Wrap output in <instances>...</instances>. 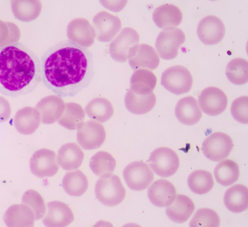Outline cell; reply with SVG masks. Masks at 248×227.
Masks as SVG:
<instances>
[{"label": "cell", "instance_id": "6da1fadb", "mask_svg": "<svg viewBox=\"0 0 248 227\" xmlns=\"http://www.w3.org/2000/svg\"><path fill=\"white\" fill-rule=\"evenodd\" d=\"M41 66L43 84L61 98L75 97L89 87L94 76L92 53L70 41L46 50Z\"/></svg>", "mask_w": 248, "mask_h": 227}, {"label": "cell", "instance_id": "7a4b0ae2", "mask_svg": "<svg viewBox=\"0 0 248 227\" xmlns=\"http://www.w3.org/2000/svg\"><path fill=\"white\" fill-rule=\"evenodd\" d=\"M42 79L41 61L24 44L0 47V92L17 97L32 92Z\"/></svg>", "mask_w": 248, "mask_h": 227}, {"label": "cell", "instance_id": "3957f363", "mask_svg": "<svg viewBox=\"0 0 248 227\" xmlns=\"http://www.w3.org/2000/svg\"><path fill=\"white\" fill-rule=\"evenodd\" d=\"M98 200L108 207L120 204L126 197V190L117 175L108 174L101 177L95 190Z\"/></svg>", "mask_w": 248, "mask_h": 227}, {"label": "cell", "instance_id": "277c9868", "mask_svg": "<svg viewBox=\"0 0 248 227\" xmlns=\"http://www.w3.org/2000/svg\"><path fill=\"white\" fill-rule=\"evenodd\" d=\"M147 162L154 173L162 178L174 175L180 164L177 153L167 147H160L154 150Z\"/></svg>", "mask_w": 248, "mask_h": 227}, {"label": "cell", "instance_id": "5b68a950", "mask_svg": "<svg viewBox=\"0 0 248 227\" xmlns=\"http://www.w3.org/2000/svg\"><path fill=\"white\" fill-rule=\"evenodd\" d=\"M161 84L170 92L180 95L190 91L193 78L187 68L181 65L174 66L163 73Z\"/></svg>", "mask_w": 248, "mask_h": 227}, {"label": "cell", "instance_id": "8992f818", "mask_svg": "<svg viewBox=\"0 0 248 227\" xmlns=\"http://www.w3.org/2000/svg\"><path fill=\"white\" fill-rule=\"evenodd\" d=\"M185 40V34L181 29L169 28L160 33L155 43V47L161 59L172 60L177 57L178 50Z\"/></svg>", "mask_w": 248, "mask_h": 227}, {"label": "cell", "instance_id": "52a82bcc", "mask_svg": "<svg viewBox=\"0 0 248 227\" xmlns=\"http://www.w3.org/2000/svg\"><path fill=\"white\" fill-rule=\"evenodd\" d=\"M233 146V142L229 135L218 132L205 139L202 151L208 159L219 162L228 157Z\"/></svg>", "mask_w": 248, "mask_h": 227}, {"label": "cell", "instance_id": "ba28073f", "mask_svg": "<svg viewBox=\"0 0 248 227\" xmlns=\"http://www.w3.org/2000/svg\"><path fill=\"white\" fill-rule=\"evenodd\" d=\"M123 177L130 189L136 191L146 189L154 179L151 168L142 161L128 164L123 171Z\"/></svg>", "mask_w": 248, "mask_h": 227}, {"label": "cell", "instance_id": "9c48e42d", "mask_svg": "<svg viewBox=\"0 0 248 227\" xmlns=\"http://www.w3.org/2000/svg\"><path fill=\"white\" fill-rule=\"evenodd\" d=\"M77 129V141L83 150H96L105 142L106 132L103 125L98 122H83Z\"/></svg>", "mask_w": 248, "mask_h": 227}, {"label": "cell", "instance_id": "30bf717a", "mask_svg": "<svg viewBox=\"0 0 248 227\" xmlns=\"http://www.w3.org/2000/svg\"><path fill=\"white\" fill-rule=\"evenodd\" d=\"M32 173L40 178L56 175L59 169L55 152L47 149H42L34 152L30 162Z\"/></svg>", "mask_w": 248, "mask_h": 227}, {"label": "cell", "instance_id": "8fae6325", "mask_svg": "<svg viewBox=\"0 0 248 227\" xmlns=\"http://www.w3.org/2000/svg\"><path fill=\"white\" fill-rule=\"evenodd\" d=\"M127 60L134 70L145 68L156 69L160 63L158 55L153 46L146 44H138L130 49Z\"/></svg>", "mask_w": 248, "mask_h": 227}, {"label": "cell", "instance_id": "7c38bea8", "mask_svg": "<svg viewBox=\"0 0 248 227\" xmlns=\"http://www.w3.org/2000/svg\"><path fill=\"white\" fill-rule=\"evenodd\" d=\"M139 41L140 36L135 29L129 27L123 29L110 45L111 57L116 61L126 62L130 49L138 45Z\"/></svg>", "mask_w": 248, "mask_h": 227}, {"label": "cell", "instance_id": "4fadbf2b", "mask_svg": "<svg viewBox=\"0 0 248 227\" xmlns=\"http://www.w3.org/2000/svg\"><path fill=\"white\" fill-rule=\"evenodd\" d=\"M199 104L202 111L212 116L220 115L228 106V97L220 89L208 87L200 94Z\"/></svg>", "mask_w": 248, "mask_h": 227}, {"label": "cell", "instance_id": "5bb4252c", "mask_svg": "<svg viewBox=\"0 0 248 227\" xmlns=\"http://www.w3.org/2000/svg\"><path fill=\"white\" fill-rule=\"evenodd\" d=\"M93 22L97 40L101 42L111 41L122 28L120 18L106 11L96 14L93 19Z\"/></svg>", "mask_w": 248, "mask_h": 227}, {"label": "cell", "instance_id": "9a60e30c", "mask_svg": "<svg viewBox=\"0 0 248 227\" xmlns=\"http://www.w3.org/2000/svg\"><path fill=\"white\" fill-rule=\"evenodd\" d=\"M226 33L224 23L218 17L210 15L202 19L197 29L200 41L207 45L220 43Z\"/></svg>", "mask_w": 248, "mask_h": 227}, {"label": "cell", "instance_id": "2e32d148", "mask_svg": "<svg viewBox=\"0 0 248 227\" xmlns=\"http://www.w3.org/2000/svg\"><path fill=\"white\" fill-rule=\"evenodd\" d=\"M67 35L69 41L84 48H88L94 44L96 33L87 19L77 18L69 23Z\"/></svg>", "mask_w": 248, "mask_h": 227}, {"label": "cell", "instance_id": "e0dca14e", "mask_svg": "<svg viewBox=\"0 0 248 227\" xmlns=\"http://www.w3.org/2000/svg\"><path fill=\"white\" fill-rule=\"evenodd\" d=\"M147 195L152 204L160 208L171 205L177 195L174 185L165 179L155 181L149 188Z\"/></svg>", "mask_w": 248, "mask_h": 227}, {"label": "cell", "instance_id": "ac0fdd59", "mask_svg": "<svg viewBox=\"0 0 248 227\" xmlns=\"http://www.w3.org/2000/svg\"><path fill=\"white\" fill-rule=\"evenodd\" d=\"M47 214L43 222L46 227H64L74 220L73 211L63 202L53 201L48 203Z\"/></svg>", "mask_w": 248, "mask_h": 227}, {"label": "cell", "instance_id": "d6986e66", "mask_svg": "<svg viewBox=\"0 0 248 227\" xmlns=\"http://www.w3.org/2000/svg\"><path fill=\"white\" fill-rule=\"evenodd\" d=\"M65 104L63 99L56 95L43 98L36 106L43 123L52 124L58 121L63 114Z\"/></svg>", "mask_w": 248, "mask_h": 227}, {"label": "cell", "instance_id": "ffe728a7", "mask_svg": "<svg viewBox=\"0 0 248 227\" xmlns=\"http://www.w3.org/2000/svg\"><path fill=\"white\" fill-rule=\"evenodd\" d=\"M175 113L177 120L187 126L197 123L202 116L197 101L192 96L184 97L178 101Z\"/></svg>", "mask_w": 248, "mask_h": 227}, {"label": "cell", "instance_id": "44dd1931", "mask_svg": "<svg viewBox=\"0 0 248 227\" xmlns=\"http://www.w3.org/2000/svg\"><path fill=\"white\" fill-rule=\"evenodd\" d=\"M153 19L160 29H167L177 27L183 20V14L179 8L171 4H166L155 9Z\"/></svg>", "mask_w": 248, "mask_h": 227}, {"label": "cell", "instance_id": "7402d4cb", "mask_svg": "<svg viewBox=\"0 0 248 227\" xmlns=\"http://www.w3.org/2000/svg\"><path fill=\"white\" fill-rule=\"evenodd\" d=\"M195 209V203L187 196L178 195L172 204L167 207L166 214L170 220L182 224L189 220Z\"/></svg>", "mask_w": 248, "mask_h": 227}, {"label": "cell", "instance_id": "603a6c76", "mask_svg": "<svg viewBox=\"0 0 248 227\" xmlns=\"http://www.w3.org/2000/svg\"><path fill=\"white\" fill-rule=\"evenodd\" d=\"M41 116L36 108L25 107L16 114L14 123L16 129L23 135H31L40 127Z\"/></svg>", "mask_w": 248, "mask_h": 227}, {"label": "cell", "instance_id": "cb8c5ba5", "mask_svg": "<svg viewBox=\"0 0 248 227\" xmlns=\"http://www.w3.org/2000/svg\"><path fill=\"white\" fill-rule=\"evenodd\" d=\"M35 220L33 211L24 204L14 205L7 210L4 221L7 227H33Z\"/></svg>", "mask_w": 248, "mask_h": 227}, {"label": "cell", "instance_id": "d4e9b609", "mask_svg": "<svg viewBox=\"0 0 248 227\" xmlns=\"http://www.w3.org/2000/svg\"><path fill=\"white\" fill-rule=\"evenodd\" d=\"M125 104L130 113L143 115L153 109L156 104V97L153 92L147 95H139L130 89L125 95Z\"/></svg>", "mask_w": 248, "mask_h": 227}, {"label": "cell", "instance_id": "484cf974", "mask_svg": "<svg viewBox=\"0 0 248 227\" xmlns=\"http://www.w3.org/2000/svg\"><path fill=\"white\" fill-rule=\"evenodd\" d=\"M84 154L76 143H69L62 146L58 154V163L63 169L70 171L78 168L82 165Z\"/></svg>", "mask_w": 248, "mask_h": 227}, {"label": "cell", "instance_id": "4316f807", "mask_svg": "<svg viewBox=\"0 0 248 227\" xmlns=\"http://www.w3.org/2000/svg\"><path fill=\"white\" fill-rule=\"evenodd\" d=\"M224 205L232 213L244 212L248 207V189L244 185L232 186L225 193Z\"/></svg>", "mask_w": 248, "mask_h": 227}, {"label": "cell", "instance_id": "83f0119b", "mask_svg": "<svg viewBox=\"0 0 248 227\" xmlns=\"http://www.w3.org/2000/svg\"><path fill=\"white\" fill-rule=\"evenodd\" d=\"M157 77L149 70H136L130 79V89L139 95H147L156 87Z\"/></svg>", "mask_w": 248, "mask_h": 227}, {"label": "cell", "instance_id": "f1b7e54d", "mask_svg": "<svg viewBox=\"0 0 248 227\" xmlns=\"http://www.w3.org/2000/svg\"><path fill=\"white\" fill-rule=\"evenodd\" d=\"M62 186L69 195L80 197L87 191L89 182L87 176L81 170H77L69 172L65 175Z\"/></svg>", "mask_w": 248, "mask_h": 227}, {"label": "cell", "instance_id": "f546056e", "mask_svg": "<svg viewBox=\"0 0 248 227\" xmlns=\"http://www.w3.org/2000/svg\"><path fill=\"white\" fill-rule=\"evenodd\" d=\"M90 119L104 123L109 120L114 114V109L109 101L104 98L92 100L85 108Z\"/></svg>", "mask_w": 248, "mask_h": 227}, {"label": "cell", "instance_id": "4dcf8cb0", "mask_svg": "<svg viewBox=\"0 0 248 227\" xmlns=\"http://www.w3.org/2000/svg\"><path fill=\"white\" fill-rule=\"evenodd\" d=\"M214 176L217 182L224 186H228L237 182L240 170L238 164L231 160H225L216 166Z\"/></svg>", "mask_w": 248, "mask_h": 227}, {"label": "cell", "instance_id": "1f68e13d", "mask_svg": "<svg viewBox=\"0 0 248 227\" xmlns=\"http://www.w3.org/2000/svg\"><path fill=\"white\" fill-rule=\"evenodd\" d=\"M11 4L15 17L23 22L36 19L42 9L40 1H12Z\"/></svg>", "mask_w": 248, "mask_h": 227}, {"label": "cell", "instance_id": "d6a6232c", "mask_svg": "<svg viewBox=\"0 0 248 227\" xmlns=\"http://www.w3.org/2000/svg\"><path fill=\"white\" fill-rule=\"evenodd\" d=\"M85 114L82 106L76 103H67L63 114L58 120L59 123L67 129L75 130L83 123Z\"/></svg>", "mask_w": 248, "mask_h": 227}, {"label": "cell", "instance_id": "836d02e7", "mask_svg": "<svg viewBox=\"0 0 248 227\" xmlns=\"http://www.w3.org/2000/svg\"><path fill=\"white\" fill-rule=\"evenodd\" d=\"M188 184L192 192L203 195L212 190L214 182L210 172L204 170H198L192 172L189 175Z\"/></svg>", "mask_w": 248, "mask_h": 227}, {"label": "cell", "instance_id": "e575fe53", "mask_svg": "<svg viewBox=\"0 0 248 227\" xmlns=\"http://www.w3.org/2000/svg\"><path fill=\"white\" fill-rule=\"evenodd\" d=\"M116 162L113 156L105 151H99L93 155L90 161V167L98 177L112 174L115 169Z\"/></svg>", "mask_w": 248, "mask_h": 227}, {"label": "cell", "instance_id": "d590c367", "mask_svg": "<svg viewBox=\"0 0 248 227\" xmlns=\"http://www.w3.org/2000/svg\"><path fill=\"white\" fill-rule=\"evenodd\" d=\"M226 74L228 80L235 85L246 84L248 81V62L242 58L231 61L226 68Z\"/></svg>", "mask_w": 248, "mask_h": 227}, {"label": "cell", "instance_id": "8d00e7d4", "mask_svg": "<svg viewBox=\"0 0 248 227\" xmlns=\"http://www.w3.org/2000/svg\"><path fill=\"white\" fill-rule=\"evenodd\" d=\"M220 225V218L218 214L211 209L198 210L189 223L191 227H217Z\"/></svg>", "mask_w": 248, "mask_h": 227}, {"label": "cell", "instance_id": "74e56055", "mask_svg": "<svg viewBox=\"0 0 248 227\" xmlns=\"http://www.w3.org/2000/svg\"><path fill=\"white\" fill-rule=\"evenodd\" d=\"M22 203L33 211L35 220H41L46 213V207L43 198L40 193L29 190L23 194Z\"/></svg>", "mask_w": 248, "mask_h": 227}, {"label": "cell", "instance_id": "f35d334b", "mask_svg": "<svg viewBox=\"0 0 248 227\" xmlns=\"http://www.w3.org/2000/svg\"><path fill=\"white\" fill-rule=\"evenodd\" d=\"M233 118L240 123H248V97L242 96L236 99L231 107Z\"/></svg>", "mask_w": 248, "mask_h": 227}, {"label": "cell", "instance_id": "ab89813d", "mask_svg": "<svg viewBox=\"0 0 248 227\" xmlns=\"http://www.w3.org/2000/svg\"><path fill=\"white\" fill-rule=\"evenodd\" d=\"M11 115V107L9 102L0 96V123L9 120Z\"/></svg>", "mask_w": 248, "mask_h": 227}]
</instances>
